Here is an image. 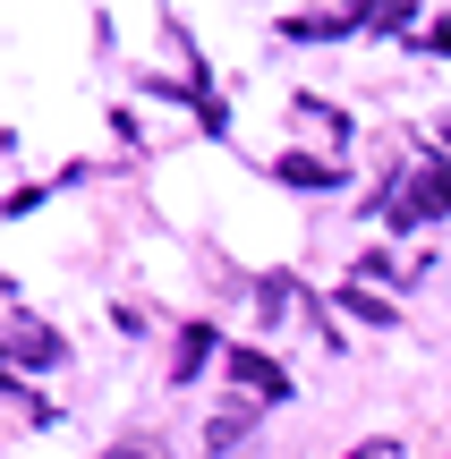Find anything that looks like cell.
Instances as JSON below:
<instances>
[{"mask_svg": "<svg viewBox=\"0 0 451 459\" xmlns=\"http://www.w3.org/2000/svg\"><path fill=\"white\" fill-rule=\"evenodd\" d=\"M213 341H221V332H213V324H187V332H179V358H170V375H179V383H187V375H196V366H204V358H213Z\"/></svg>", "mask_w": 451, "mask_h": 459, "instance_id": "3", "label": "cell"}, {"mask_svg": "<svg viewBox=\"0 0 451 459\" xmlns=\"http://www.w3.org/2000/svg\"><path fill=\"white\" fill-rule=\"evenodd\" d=\"M282 179H299V187H324L333 170H324V162H307V153H290V162H282Z\"/></svg>", "mask_w": 451, "mask_h": 459, "instance_id": "6", "label": "cell"}, {"mask_svg": "<svg viewBox=\"0 0 451 459\" xmlns=\"http://www.w3.org/2000/svg\"><path fill=\"white\" fill-rule=\"evenodd\" d=\"M435 213H451V179L443 170H401L392 196H384V221L409 230V221H435Z\"/></svg>", "mask_w": 451, "mask_h": 459, "instance_id": "1", "label": "cell"}, {"mask_svg": "<svg viewBox=\"0 0 451 459\" xmlns=\"http://www.w3.org/2000/svg\"><path fill=\"white\" fill-rule=\"evenodd\" d=\"M350 459H401V451H392V443H367V451H350Z\"/></svg>", "mask_w": 451, "mask_h": 459, "instance_id": "8", "label": "cell"}, {"mask_svg": "<svg viewBox=\"0 0 451 459\" xmlns=\"http://www.w3.org/2000/svg\"><path fill=\"white\" fill-rule=\"evenodd\" d=\"M111 459H162V451H153V443H119Z\"/></svg>", "mask_w": 451, "mask_h": 459, "instance_id": "7", "label": "cell"}, {"mask_svg": "<svg viewBox=\"0 0 451 459\" xmlns=\"http://www.w3.org/2000/svg\"><path fill=\"white\" fill-rule=\"evenodd\" d=\"M230 375L247 383V392H273V400H290V375H282L273 358H256V349H239V358H230Z\"/></svg>", "mask_w": 451, "mask_h": 459, "instance_id": "2", "label": "cell"}, {"mask_svg": "<svg viewBox=\"0 0 451 459\" xmlns=\"http://www.w3.org/2000/svg\"><path fill=\"white\" fill-rule=\"evenodd\" d=\"M51 349H60V341H51V332H34V324H26V332H17V358H26V366H43V358H51Z\"/></svg>", "mask_w": 451, "mask_h": 459, "instance_id": "5", "label": "cell"}, {"mask_svg": "<svg viewBox=\"0 0 451 459\" xmlns=\"http://www.w3.org/2000/svg\"><path fill=\"white\" fill-rule=\"evenodd\" d=\"M247 426H256V409L239 400L230 417H213V434H204V443H213V451H230V443H247Z\"/></svg>", "mask_w": 451, "mask_h": 459, "instance_id": "4", "label": "cell"}]
</instances>
